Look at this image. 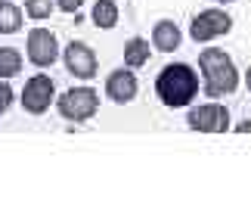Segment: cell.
<instances>
[{
    "instance_id": "1",
    "label": "cell",
    "mask_w": 251,
    "mask_h": 211,
    "mask_svg": "<svg viewBox=\"0 0 251 211\" xmlns=\"http://www.w3.org/2000/svg\"><path fill=\"white\" fill-rule=\"evenodd\" d=\"M199 90H201V78L186 62H168L155 78V93H158L161 106H168V109H186V106H192Z\"/></svg>"
},
{
    "instance_id": "2",
    "label": "cell",
    "mask_w": 251,
    "mask_h": 211,
    "mask_svg": "<svg viewBox=\"0 0 251 211\" xmlns=\"http://www.w3.org/2000/svg\"><path fill=\"white\" fill-rule=\"evenodd\" d=\"M199 72H201V87H205V93L214 97V100L236 93L239 81H242L233 56H229L226 50H220V47H205V50H201Z\"/></svg>"
},
{
    "instance_id": "3",
    "label": "cell",
    "mask_w": 251,
    "mask_h": 211,
    "mask_svg": "<svg viewBox=\"0 0 251 211\" xmlns=\"http://www.w3.org/2000/svg\"><path fill=\"white\" fill-rule=\"evenodd\" d=\"M56 112H59L65 121L84 124V121H90L93 115L100 112V93H96L93 87H87V84H81V87H69L65 93L56 97Z\"/></svg>"
},
{
    "instance_id": "4",
    "label": "cell",
    "mask_w": 251,
    "mask_h": 211,
    "mask_svg": "<svg viewBox=\"0 0 251 211\" xmlns=\"http://www.w3.org/2000/svg\"><path fill=\"white\" fill-rule=\"evenodd\" d=\"M233 31V16L226 13V9H201V13L192 16L189 22V37L196 44H211L217 41V37H224Z\"/></svg>"
},
{
    "instance_id": "5",
    "label": "cell",
    "mask_w": 251,
    "mask_h": 211,
    "mask_svg": "<svg viewBox=\"0 0 251 211\" xmlns=\"http://www.w3.org/2000/svg\"><path fill=\"white\" fill-rule=\"evenodd\" d=\"M62 65L72 78L78 81H90L100 72V59H96V50L84 41H69L62 47Z\"/></svg>"
},
{
    "instance_id": "6",
    "label": "cell",
    "mask_w": 251,
    "mask_h": 211,
    "mask_svg": "<svg viewBox=\"0 0 251 211\" xmlns=\"http://www.w3.org/2000/svg\"><path fill=\"white\" fill-rule=\"evenodd\" d=\"M25 56L37 69H50L56 59H62V50H59V41H56V34L50 28H31L28 41H25Z\"/></svg>"
},
{
    "instance_id": "7",
    "label": "cell",
    "mask_w": 251,
    "mask_h": 211,
    "mask_svg": "<svg viewBox=\"0 0 251 211\" xmlns=\"http://www.w3.org/2000/svg\"><path fill=\"white\" fill-rule=\"evenodd\" d=\"M186 124L196 133H226L229 131V109L220 103H201L186 112Z\"/></svg>"
},
{
    "instance_id": "8",
    "label": "cell",
    "mask_w": 251,
    "mask_h": 211,
    "mask_svg": "<svg viewBox=\"0 0 251 211\" xmlns=\"http://www.w3.org/2000/svg\"><path fill=\"white\" fill-rule=\"evenodd\" d=\"M22 109L28 115H44V112H50V106L56 100V84L50 75H34V78H28V84L22 87Z\"/></svg>"
},
{
    "instance_id": "9",
    "label": "cell",
    "mask_w": 251,
    "mask_h": 211,
    "mask_svg": "<svg viewBox=\"0 0 251 211\" xmlns=\"http://www.w3.org/2000/svg\"><path fill=\"white\" fill-rule=\"evenodd\" d=\"M137 93H140V81H137V72H133V69L121 65V69L109 72V78H105V97H109L115 106L133 103Z\"/></svg>"
},
{
    "instance_id": "10",
    "label": "cell",
    "mask_w": 251,
    "mask_h": 211,
    "mask_svg": "<svg viewBox=\"0 0 251 211\" xmlns=\"http://www.w3.org/2000/svg\"><path fill=\"white\" fill-rule=\"evenodd\" d=\"M152 47H155L158 53H177L183 47L180 25L174 22V19H158V22L152 25Z\"/></svg>"
},
{
    "instance_id": "11",
    "label": "cell",
    "mask_w": 251,
    "mask_h": 211,
    "mask_svg": "<svg viewBox=\"0 0 251 211\" xmlns=\"http://www.w3.org/2000/svg\"><path fill=\"white\" fill-rule=\"evenodd\" d=\"M90 22L96 28H102V31H112L115 25L121 22V9L115 0H96L93 9H90Z\"/></svg>"
},
{
    "instance_id": "12",
    "label": "cell",
    "mask_w": 251,
    "mask_h": 211,
    "mask_svg": "<svg viewBox=\"0 0 251 211\" xmlns=\"http://www.w3.org/2000/svg\"><path fill=\"white\" fill-rule=\"evenodd\" d=\"M152 56V41H146V37H130V41H124V65L127 69H143V65L149 62Z\"/></svg>"
},
{
    "instance_id": "13",
    "label": "cell",
    "mask_w": 251,
    "mask_h": 211,
    "mask_svg": "<svg viewBox=\"0 0 251 211\" xmlns=\"http://www.w3.org/2000/svg\"><path fill=\"white\" fill-rule=\"evenodd\" d=\"M25 25V6H16V0H0V34H16Z\"/></svg>"
},
{
    "instance_id": "14",
    "label": "cell",
    "mask_w": 251,
    "mask_h": 211,
    "mask_svg": "<svg viewBox=\"0 0 251 211\" xmlns=\"http://www.w3.org/2000/svg\"><path fill=\"white\" fill-rule=\"evenodd\" d=\"M22 65H25V59L16 47H0V78L3 81L16 78V75L22 72Z\"/></svg>"
},
{
    "instance_id": "15",
    "label": "cell",
    "mask_w": 251,
    "mask_h": 211,
    "mask_svg": "<svg viewBox=\"0 0 251 211\" xmlns=\"http://www.w3.org/2000/svg\"><path fill=\"white\" fill-rule=\"evenodd\" d=\"M53 6H56V0H25V13H28V19H34V22L50 19Z\"/></svg>"
},
{
    "instance_id": "16",
    "label": "cell",
    "mask_w": 251,
    "mask_h": 211,
    "mask_svg": "<svg viewBox=\"0 0 251 211\" xmlns=\"http://www.w3.org/2000/svg\"><path fill=\"white\" fill-rule=\"evenodd\" d=\"M16 103V93H13V84H6L3 78H0V115L9 112V106Z\"/></svg>"
},
{
    "instance_id": "17",
    "label": "cell",
    "mask_w": 251,
    "mask_h": 211,
    "mask_svg": "<svg viewBox=\"0 0 251 211\" xmlns=\"http://www.w3.org/2000/svg\"><path fill=\"white\" fill-rule=\"evenodd\" d=\"M84 3L87 0H56V9H62V13H78Z\"/></svg>"
},
{
    "instance_id": "18",
    "label": "cell",
    "mask_w": 251,
    "mask_h": 211,
    "mask_svg": "<svg viewBox=\"0 0 251 211\" xmlns=\"http://www.w3.org/2000/svg\"><path fill=\"white\" fill-rule=\"evenodd\" d=\"M242 81H245V87H248V93H251V65L245 69V78H242Z\"/></svg>"
},
{
    "instance_id": "19",
    "label": "cell",
    "mask_w": 251,
    "mask_h": 211,
    "mask_svg": "<svg viewBox=\"0 0 251 211\" xmlns=\"http://www.w3.org/2000/svg\"><path fill=\"white\" fill-rule=\"evenodd\" d=\"M239 133H251V121H242V124H239Z\"/></svg>"
},
{
    "instance_id": "20",
    "label": "cell",
    "mask_w": 251,
    "mask_h": 211,
    "mask_svg": "<svg viewBox=\"0 0 251 211\" xmlns=\"http://www.w3.org/2000/svg\"><path fill=\"white\" fill-rule=\"evenodd\" d=\"M214 3H220V6H224V3H236V0H214Z\"/></svg>"
}]
</instances>
